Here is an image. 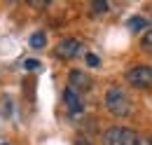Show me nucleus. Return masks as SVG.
Returning a JSON list of instances; mask_svg holds the SVG:
<instances>
[{
  "mask_svg": "<svg viewBox=\"0 0 152 145\" xmlns=\"http://www.w3.org/2000/svg\"><path fill=\"white\" fill-rule=\"evenodd\" d=\"M77 145H89L87 141H82V138H77Z\"/></svg>",
  "mask_w": 152,
  "mask_h": 145,
  "instance_id": "obj_15",
  "label": "nucleus"
},
{
  "mask_svg": "<svg viewBox=\"0 0 152 145\" xmlns=\"http://www.w3.org/2000/svg\"><path fill=\"white\" fill-rule=\"evenodd\" d=\"M23 68H26V70H40L42 63H40L38 59H26V61H23Z\"/></svg>",
  "mask_w": 152,
  "mask_h": 145,
  "instance_id": "obj_12",
  "label": "nucleus"
},
{
  "mask_svg": "<svg viewBox=\"0 0 152 145\" xmlns=\"http://www.w3.org/2000/svg\"><path fill=\"white\" fill-rule=\"evenodd\" d=\"M28 45H31L33 49H42V47L47 45V35H45L42 31H38V33H33V35H31V40H28Z\"/></svg>",
  "mask_w": 152,
  "mask_h": 145,
  "instance_id": "obj_8",
  "label": "nucleus"
},
{
  "mask_svg": "<svg viewBox=\"0 0 152 145\" xmlns=\"http://www.w3.org/2000/svg\"><path fill=\"white\" fill-rule=\"evenodd\" d=\"M140 47H143L148 54H152V28H150V31H145V35L140 37Z\"/></svg>",
  "mask_w": 152,
  "mask_h": 145,
  "instance_id": "obj_10",
  "label": "nucleus"
},
{
  "mask_svg": "<svg viewBox=\"0 0 152 145\" xmlns=\"http://www.w3.org/2000/svg\"><path fill=\"white\" fill-rule=\"evenodd\" d=\"M68 80H70V89H75L77 94L80 91H87L91 89V77H89V72L84 70H70V75H68Z\"/></svg>",
  "mask_w": 152,
  "mask_h": 145,
  "instance_id": "obj_5",
  "label": "nucleus"
},
{
  "mask_svg": "<svg viewBox=\"0 0 152 145\" xmlns=\"http://www.w3.org/2000/svg\"><path fill=\"white\" fill-rule=\"evenodd\" d=\"M54 54H56L58 59H75V56L82 54V42L75 40V37H66V40H61L56 45Z\"/></svg>",
  "mask_w": 152,
  "mask_h": 145,
  "instance_id": "obj_4",
  "label": "nucleus"
},
{
  "mask_svg": "<svg viewBox=\"0 0 152 145\" xmlns=\"http://www.w3.org/2000/svg\"><path fill=\"white\" fill-rule=\"evenodd\" d=\"M105 105L113 112L115 117H129L131 115V98L126 96V91L119 89V87H113L105 94Z\"/></svg>",
  "mask_w": 152,
  "mask_h": 145,
  "instance_id": "obj_1",
  "label": "nucleus"
},
{
  "mask_svg": "<svg viewBox=\"0 0 152 145\" xmlns=\"http://www.w3.org/2000/svg\"><path fill=\"white\" fill-rule=\"evenodd\" d=\"M91 12H94V14H103V12H108V2H103V0L91 2Z\"/></svg>",
  "mask_w": 152,
  "mask_h": 145,
  "instance_id": "obj_11",
  "label": "nucleus"
},
{
  "mask_svg": "<svg viewBox=\"0 0 152 145\" xmlns=\"http://www.w3.org/2000/svg\"><path fill=\"white\" fill-rule=\"evenodd\" d=\"M136 145H152V138H145V136H138Z\"/></svg>",
  "mask_w": 152,
  "mask_h": 145,
  "instance_id": "obj_14",
  "label": "nucleus"
},
{
  "mask_svg": "<svg viewBox=\"0 0 152 145\" xmlns=\"http://www.w3.org/2000/svg\"><path fill=\"white\" fill-rule=\"evenodd\" d=\"M126 82L138 89H150L152 87V66H136L126 72Z\"/></svg>",
  "mask_w": 152,
  "mask_h": 145,
  "instance_id": "obj_3",
  "label": "nucleus"
},
{
  "mask_svg": "<svg viewBox=\"0 0 152 145\" xmlns=\"http://www.w3.org/2000/svg\"><path fill=\"white\" fill-rule=\"evenodd\" d=\"M63 103H66V108H68L70 115H80V112L84 110V101H82V96H80L75 89H70V87L63 91Z\"/></svg>",
  "mask_w": 152,
  "mask_h": 145,
  "instance_id": "obj_6",
  "label": "nucleus"
},
{
  "mask_svg": "<svg viewBox=\"0 0 152 145\" xmlns=\"http://www.w3.org/2000/svg\"><path fill=\"white\" fill-rule=\"evenodd\" d=\"M84 59H87V66H89V68H96V66H101V59H98L96 54H87Z\"/></svg>",
  "mask_w": 152,
  "mask_h": 145,
  "instance_id": "obj_13",
  "label": "nucleus"
},
{
  "mask_svg": "<svg viewBox=\"0 0 152 145\" xmlns=\"http://www.w3.org/2000/svg\"><path fill=\"white\" fill-rule=\"evenodd\" d=\"M136 141L138 136L124 127H110L103 136V145H136Z\"/></svg>",
  "mask_w": 152,
  "mask_h": 145,
  "instance_id": "obj_2",
  "label": "nucleus"
},
{
  "mask_svg": "<svg viewBox=\"0 0 152 145\" xmlns=\"http://www.w3.org/2000/svg\"><path fill=\"white\" fill-rule=\"evenodd\" d=\"M145 26H148V19H145V17H131L129 21H126V28H129L131 33L145 31Z\"/></svg>",
  "mask_w": 152,
  "mask_h": 145,
  "instance_id": "obj_7",
  "label": "nucleus"
},
{
  "mask_svg": "<svg viewBox=\"0 0 152 145\" xmlns=\"http://www.w3.org/2000/svg\"><path fill=\"white\" fill-rule=\"evenodd\" d=\"M0 145H7V143H0Z\"/></svg>",
  "mask_w": 152,
  "mask_h": 145,
  "instance_id": "obj_16",
  "label": "nucleus"
},
{
  "mask_svg": "<svg viewBox=\"0 0 152 145\" xmlns=\"http://www.w3.org/2000/svg\"><path fill=\"white\" fill-rule=\"evenodd\" d=\"M12 98L10 96H0V117H12Z\"/></svg>",
  "mask_w": 152,
  "mask_h": 145,
  "instance_id": "obj_9",
  "label": "nucleus"
}]
</instances>
